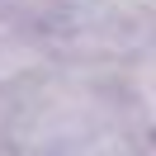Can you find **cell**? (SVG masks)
Returning <instances> with one entry per match:
<instances>
[{"instance_id": "cell-1", "label": "cell", "mask_w": 156, "mask_h": 156, "mask_svg": "<svg viewBox=\"0 0 156 156\" xmlns=\"http://www.w3.org/2000/svg\"><path fill=\"white\" fill-rule=\"evenodd\" d=\"M38 66H43V48L14 19H0V85H14Z\"/></svg>"}]
</instances>
